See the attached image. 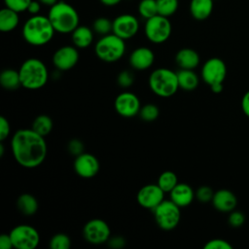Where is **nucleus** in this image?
<instances>
[{
	"label": "nucleus",
	"instance_id": "nucleus-31",
	"mask_svg": "<svg viewBox=\"0 0 249 249\" xmlns=\"http://www.w3.org/2000/svg\"><path fill=\"white\" fill-rule=\"evenodd\" d=\"M92 30L101 36L107 35L113 31V21L108 18L99 17L92 22Z\"/></svg>",
	"mask_w": 249,
	"mask_h": 249
},
{
	"label": "nucleus",
	"instance_id": "nucleus-28",
	"mask_svg": "<svg viewBox=\"0 0 249 249\" xmlns=\"http://www.w3.org/2000/svg\"><path fill=\"white\" fill-rule=\"evenodd\" d=\"M164 193H170L173 188L178 184L177 175L170 170L163 171L158 179L157 183Z\"/></svg>",
	"mask_w": 249,
	"mask_h": 249
},
{
	"label": "nucleus",
	"instance_id": "nucleus-13",
	"mask_svg": "<svg viewBox=\"0 0 249 249\" xmlns=\"http://www.w3.org/2000/svg\"><path fill=\"white\" fill-rule=\"evenodd\" d=\"M139 30L137 18L130 14H123L116 17L113 20V33L120 38L128 40L136 35Z\"/></svg>",
	"mask_w": 249,
	"mask_h": 249
},
{
	"label": "nucleus",
	"instance_id": "nucleus-12",
	"mask_svg": "<svg viewBox=\"0 0 249 249\" xmlns=\"http://www.w3.org/2000/svg\"><path fill=\"white\" fill-rule=\"evenodd\" d=\"M114 107L120 116L124 118H132L139 114L141 103L136 94L131 91H124L116 97Z\"/></svg>",
	"mask_w": 249,
	"mask_h": 249
},
{
	"label": "nucleus",
	"instance_id": "nucleus-8",
	"mask_svg": "<svg viewBox=\"0 0 249 249\" xmlns=\"http://www.w3.org/2000/svg\"><path fill=\"white\" fill-rule=\"evenodd\" d=\"M172 32V25L168 18L156 15L146 19L144 33L147 39L154 44H161L168 40Z\"/></svg>",
	"mask_w": 249,
	"mask_h": 249
},
{
	"label": "nucleus",
	"instance_id": "nucleus-21",
	"mask_svg": "<svg viewBox=\"0 0 249 249\" xmlns=\"http://www.w3.org/2000/svg\"><path fill=\"white\" fill-rule=\"evenodd\" d=\"M93 30L86 25H79L71 33L74 46L78 49H86L92 44Z\"/></svg>",
	"mask_w": 249,
	"mask_h": 249
},
{
	"label": "nucleus",
	"instance_id": "nucleus-42",
	"mask_svg": "<svg viewBox=\"0 0 249 249\" xmlns=\"http://www.w3.org/2000/svg\"><path fill=\"white\" fill-rule=\"evenodd\" d=\"M0 248L1 249H12L14 248L10 233H3L0 235Z\"/></svg>",
	"mask_w": 249,
	"mask_h": 249
},
{
	"label": "nucleus",
	"instance_id": "nucleus-43",
	"mask_svg": "<svg viewBox=\"0 0 249 249\" xmlns=\"http://www.w3.org/2000/svg\"><path fill=\"white\" fill-rule=\"evenodd\" d=\"M41 3L38 1V0H32L28 7H27V12L31 15V16H34V15H38L40 10H41Z\"/></svg>",
	"mask_w": 249,
	"mask_h": 249
},
{
	"label": "nucleus",
	"instance_id": "nucleus-16",
	"mask_svg": "<svg viewBox=\"0 0 249 249\" xmlns=\"http://www.w3.org/2000/svg\"><path fill=\"white\" fill-rule=\"evenodd\" d=\"M99 161L89 153H82L74 160V170L82 178H92L99 171Z\"/></svg>",
	"mask_w": 249,
	"mask_h": 249
},
{
	"label": "nucleus",
	"instance_id": "nucleus-46",
	"mask_svg": "<svg viewBox=\"0 0 249 249\" xmlns=\"http://www.w3.org/2000/svg\"><path fill=\"white\" fill-rule=\"evenodd\" d=\"M210 88L214 93H220L223 91V89H224L223 84H215V85L210 86Z\"/></svg>",
	"mask_w": 249,
	"mask_h": 249
},
{
	"label": "nucleus",
	"instance_id": "nucleus-41",
	"mask_svg": "<svg viewBox=\"0 0 249 249\" xmlns=\"http://www.w3.org/2000/svg\"><path fill=\"white\" fill-rule=\"evenodd\" d=\"M107 243L113 249H121L125 245V239L122 236H114L110 237Z\"/></svg>",
	"mask_w": 249,
	"mask_h": 249
},
{
	"label": "nucleus",
	"instance_id": "nucleus-23",
	"mask_svg": "<svg viewBox=\"0 0 249 249\" xmlns=\"http://www.w3.org/2000/svg\"><path fill=\"white\" fill-rule=\"evenodd\" d=\"M19 23L18 13L4 7L0 11V30L2 32H11L18 27Z\"/></svg>",
	"mask_w": 249,
	"mask_h": 249
},
{
	"label": "nucleus",
	"instance_id": "nucleus-34",
	"mask_svg": "<svg viewBox=\"0 0 249 249\" xmlns=\"http://www.w3.org/2000/svg\"><path fill=\"white\" fill-rule=\"evenodd\" d=\"M213 196H214V192L208 186H201L196 192V199L202 203H207L209 201H212Z\"/></svg>",
	"mask_w": 249,
	"mask_h": 249
},
{
	"label": "nucleus",
	"instance_id": "nucleus-47",
	"mask_svg": "<svg viewBox=\"0 0 249 249\" xmlns=\"http://www.w3.org/2000/svg\"><path fill=\"white\" fill-rule=\"evenodd\" d=\"M42 5L48 6V7H52L53 5H54L56 2H58V0H38Z\"/></svg>",
	"mask_w": 249,
	"mask_h": 249
},
{
	"label": "nucleus",
	"instance_id": "nucleus-35",
	"mask_svg": "<svg viewBox=\"0 0 249 249\" xmlns=\"http://www.w3.org/2000/svg\"><path fill=\"white\" fill-rule=\"evenodd\" d=\"M32 0H4L5 7H8L18 13H21L27 10L29 3Z\"/></svg>",
	"mask_w": 249,
	"mask_h": 249
},
{
	"label": "nucleus",
	"instance_id": "nucleus-15",
	"mask_svg": "<svg viewBox=\"0 0 249 249\" xmlns=\"http://www.w3.org/2000/svg\"><path fill=\"white\" fill-rule=\"evenodd\" d=\"M79 51L75 46H62L53 55V65L60 71L72 69L79 61Z\"/></svg>",
	"mask_w": 249,
	"mask_h": 249
},
{
	"label": "nucleus",
	"instance_id": "nucleus-32",
	"mask_svg": "<svg viewBox=\"0 0 249 249\" xmlns=\"http://www.w3.org/2000/svg\"><path fill=\"white\" fill-rule=\"evenodd\" d=\"M71 246V239L65 233H56L50 240L52 249H68Z\"/></svg>",
	"mask_w": 249,
	"mask_h": 249
},
{
	"label": "nucleus",
	"instance_id": "nucleus-25",
	"mask_svg": "<svg viewBox=\"0 0 249 249\" xmlns=\"http://www.w3.org/2000/svg\"><path fill=\"white\" fill-rule=\"evenodd\" d=\"M17 206L20 213L30 216L37 212L39 204L35 196L30 194H22L18 196L17 200Z\"/></svg>",
	"mask_w": 249,
	"mask_h": 249
},
{
	"label": "nucleus",
	"instance_id": "nucleus-29",
	"mask_svg": "<svg viewBox=\"0 0 249 249\" xmlns=\"http://www.w3.org/2000/svg\"><path fill=\"white\" fill-rule=\"evenodd\" d=\"M138 13L145 19L158 15L157 0H141L138 4Z\"/></svg>",
	"mask_w": 249,
	"mask_h": 249
},
{
	"label": "nucleus",
	"instance_id": "nucleus-18",
	"mask_svg": "<svg viewBox=\"0 0 249 249\" xmlns=\"http://www.w3.org/2000/svg\"><path fill=\"white\" fill-rule=\"evenodd\" d=\"M212 203L220 212H231L236 207L237 198L231 191L222 189L214 193Z\"/></svg>",
	"mask_w": 249,
	"mask_h": 249
},
{
	"label": "nucleus",
	"instance_id": "nucleus-26",
	"mask_svg": "<svg viewBox=\"0 0 249 249\" xmlns=\"http://www.w3.org/2000/svg\"><path fill=\"white\" fill-rule=\"evenodd\" d=\"M0 84L4 89L9 90L18 89L21 86L18 71L12 68L3 70L0 74Z\"/></svg>",
	"mask_w": 249,
	"mask_h": 249
},
{
	"label": "nucleus",
	"instance_id": "nucleus-1",
	"mask_svg": "<svg viewBox=\"0 0 249 249\" xmlns=\"http://www.w3.org/2000/svg\"><path fill=\"white\" fill-rule=\"evenodd\" d=\"M11 150L16 161L25 168L39 166L48 153L45 137L32 128H21L16 131L11 140Z\"/></svg>",
	"mask_w": 249,
	"mask_h": 249
},
{
	"label": "nucleus",
	"instance_id": "nucleus-17",
	"mask_svg": "<svg viewBox=\"0 0 249 249\" xmlns=\"http://www.w3.org/2000/svg\"><path fill=\"white\" fill-rule=\"evenodd\" d=\"M154 61L155 54L147 47L136 48L129 55V64L135 70H146L153 65Z\"/></svg>",
	"mask_w": 249,
	"mask_h": 249
},
{
	"label": "nucleus",
	"instance_id": "nucleus-6",
	"mask_svg": "<svg viewBox=\"0 0 249 249\" xmlns=\"http://www.w3.org/2000/svg\"><path fill=\"white\" fill-rule=\"evenodd\" d=\"M96 56L104 62H115L121 59L125 53L124 40L116 34L109 33L102 36L94 47Z\"/></svg>",
	"mask_w": 249,
	"mask_h": 249
},
{
	"label": "nucleus",
	"instance_id": "nucleus-24",
	"mask_svg": "<svg viewBox=\"0 0 249 249\" xmlns=\"http://www.w3.org/2000/svg\"><path fill=\"white\" fill-rule=\"evenodd\" d=\"M179 88L184 90H193L197 88L199 80L197 75L191 69H181L177 72Z\"/></svg>",
	"mask_w": 249,
	"mask_h": 249
},
{
	"label": "nucleus",
	"instance_id": "nucleus-48",
	"mask_svg": "<svg viewBox=\"0 0 249 249\" xmlns=\"http://www.w3.org/2000/svg\"><path fill=\"white\" fill-rule=\"evenodd\" d=\"M3 155H4V145L1 142V144H0V157H3Z\"/></svg>",
	"mask_w": 249,
	"mask_h": 249
},
{
	"label": "nucleus",
	"instance_id": "nucleus-40",
	"mask_svg": "<svg viewBox=\"0 0 249 249\" xmlns=\"http://www.w3.org/2000/svg\"><path fill=\"white\" fill-rule=\"evenodd\" d=\"M11 132V127H10V123L9 121L4 117H0V141L3 142Z\"/></svg>",
	"mask_w": 249,
	"mask_h": 249
},
{
	"label": "nucleus",
	"instance_id": "nucleus-9",
	"mask_svg": "<svg viewBox=\"0 0 249 249\" xmlns=\"http://www.w3.org/2000/svg\"><path fill=\"white\" fill-rule=\"evenodd\" d=\"M14 248L35 249L40 242L38 231L30 225H18L10 231Z\"/></svg>",
	"mask_w": 249,
	"mask_h": 249
},
{
	"label": "nucleus",
	"instance_id": "nucleus-49",
	"mask_svg": "<svg viewBox=\"0 0 249 249\" xmlns=\"http://www.w3.org/2000/svg\"><path fill=\"white\" fill-rule=\"evenodd\" d=\"M213 1H215V0H213Z\"/></svg>",
	"mask_w": 249,
	"mask_h": 249
},
{
	"label": "nucleus",
	"instance_id": "nucleus-37",
	"mask_svg": "<svg viewBox=\"0 0 249 249\" xmlns=\"http://www.w3.org/2000/svg\"><path fill=\"white\" fill-rule=\"evenodd\" d=\"M117 82L122 88H129L134 82L133 74L128 70H123L117 78Z\"/></svg>",
	"mask_w": 249,
	"mask_h": 249
},
{
	"label": "nucleus",
	"instance_id": "nucleus-5",
	"mask_svg": "<svg viewBox=\"0 0 249 249\" xmlns=\"http://www.w3.org/2000/svg\"><path fill=\"white\" fill-rule=\"evenodd\" d=\"M149 87L158 96L170 97L179 89L177 72L168 68H158L149 77Z\"/></svg>",
	"mask_w": 249,
	"mask_h": 249
},
{
	"label": "nucleus",
	"instance_id": "nucleus-3",
	"mask_svg": "<svg viewBox=\"0 0 249 249\" xmlns=\"http://www.w3.org/2000/svg\"><path fill=\"white\" fill-rule=\"evenodd\" d=\"M48 18L55 32L61 34L72 33L80 25V17L77 10L65 1H58L50 7Z\"/></svg>",
	"mask_w": 249,
	"mask_h": 249
},
{
	"label": "nucleus",
	"instance_id": "nucleus-39",
	"mask_svg": "<svg viewBox=\"0 0 249 249\" xmlns=\"http://www.w3.org/2000/svg\"><path fill=\"white\" fill-rule=\"evenodd\" d=\"M84 150V145L81 142V140L79 139H72L69 141L68 143V151L70 154H72L73 156H79L81 155Z\"/></svg>",
	"mask_w": 249,
	"mask_h": 249
},
{
	"label": "nucleus",
	"instance_id": "nucleus-36",
	"mask_svg": "<svg viewBox=\"0 0 249 249\" xmlns=\"http://www.w3.org/2000/svg\"><path fill=\"white\" fill-rule=\"evenodd\" d=\"M204 249H232V245L225 239L214 238L205 243Z\"/></svg>",
	"mask_w": 249,
	"mask_h": 249
},
{
	"label": "nucleus",
	"instance_id": "nucleus-38",
	"mask_svg": "<svg viewBox=\"0 0 249 249\" xmlns=\"http://www.w3.org/2000/svg\"><path fill=\"white\" fill-rule=\"evenodd\" d=\"M229 224L232 228H239L241 227L245 222V215L237 210H232L230 212L229 216Z\"/></svg>",
	"mask_w": 249,
	"mask_h": 249
},
{
	"label": "nucleus",
	"instance_id": "nucleus-33",
	"mask_svg": "<svg viewBox=\"0 0 249 249\" xmlns=\"http://www.w3.org/2000/svg\"><path fill=\"white\" fill-rule=\"evenodd\" d=\"M160 111L155 104H146L141 107L139 111L140 118L145 122H153L159 117Z\"/></svg>",
	"mask_w": 249,
	"mask_h": 249
},
{
	"label": "nucleus",
	"instance_id": "nucleus-45",
	"mask_svg": "<svg viewBox=\"0 0 249 249\" xmlns=\"http://www.w3.org/2000/svg\"><path fill=\"white\" fill-rule=\"evenodd\" d=\"M104 6H107V7H113V6H116L118 4L121 3L122 0H99Z\"/></svg>",
	"mask_w": 249,
	"mask_h": 249
},
{
	"label": "nucleus",
	"instance_id": "nucleus-30",
	"mask_svg": "<svg viewBox=\"0 0 249 249\" xmlns=\"http://www.w3.org/2000/svg\"><path fill=\"white\" fill-rule=\"evenodd\" d=\"M158 13L163 17L169 18L174 15L179 7L178 0H157Z\"/></svg>",
	"mask_w": 249,
	"mask_h": 249
},
{
	"label": "nucleus",
	"instance_id": "nucleus-19",
	"mask_svg": "<svg viewBox=\"0 0 249 249\" xmlns=\"http://www.w3.org/2000/svg\"><path fill=\"white\" fill-rule=\"evenodd\" d=\"M169 194L170 199L180 208L190 205L196 196L192 187L186 183H178Z\"/></svg>",
	"mask_w": 249,
	"mask_h": 249
},
{
	"label": "nucleus",
	"instance_id": "nucleus-22",
	"mask_svg": "<svg viewBox=\"0 0 249 249\" xmlns=\"http://www.w3.org/2000/svg\"><path fill=\"white\" fill-rule=\"evenodd\" d=\"M213 0H191L190 13L196 20H204L213 11Z\"/></svg>",
	"mask_w": 249,
	"mask_h": 249
},
{
	"label": "nucleus",
	"instance_id": "nucleus-2",
	"mask_svg": "<svg viewBox=\"0 0 249 249\" xmlns=\"http://www.w3.org/2000/svg\"><path fill=\"white\" fill-rule=\"evenodd\" d=\"M54 28L48 16L34 15L26 19L22 27L23 39L32 46L40 47L51 42L54 35Z\"/></svg>",
	"mask_w": 249,
	"mask_h": 249
},
{
	"label": "nucleus",
	"instance_id": "nucleus-11",
	"mask_svg": "<svg viewBox=\"0 0 249 249\" xmlns=\"http://www.w3.org/2000/svg\"><path fill=\"white\" fill-rule=\"evenodd\" d=\"M227 76V66L219 57L207 59L201 68V78L209 86L223 84Z\"/></svg>",
	"mask_w": 249,
	"mask_h": 249
},
{
	"label": "nucleus",
	"instance_id": "nucleus-20",
	"mask_svg": "<svg viewBox=\"0 0 249 249\" xmlns=\"http://www.w3.org/2000/svg\"><path fill=\"white\" fill-rule=\"evenodd\" d=\"M199 54L190 48L179 50L175 55V62L181 69H195L199 64Z\"/></svg>",
	"mask_w": 249,
	"mask_h": 249
},
{
	"label": "nucleus",
	"instance_id": "nucleus-27",
	"mask_svg": "<svg viewBox=\"0 0 249 249\" xmlns=\"http://www.w3.org/2000/svg\"><path fill=\"white\" fill-rule=\"evenodd\" d=\"M31 128L45 137L53 129V121L48 115H39L34 119Z\"/></svg>",
	"mask_w": 249,
	"mask_h": 249
},
{
	"label": "nucleus",
	"instance_id": "nucleus-7",
	"mask_svg": "<svg viewBox=\"0 0 249 249\" xmlns=\"http://www.w3.org/2000/svg\"><path fill=\"white\" fill-rule=\"evenodd\" d=\"M154 217L158 226L164 231H171L175 229L181 219L180 207L171 199H163L153 210Z\"/></svg>",
	"mask_w": 249,
	"mask_h": 249
},
{
	"label": "nucleus",
	"instance_id": "nucleus-10",
	"mask_svg": "<svg viewBox=\"0 0 249 249\" xmlns=\"http://www.w3.org/2000/svg\"><path fill=\"white\" fill-rule=\"evenodd\" d=\"M85 239L94 245L107 242L111 236V230L108 224L101 219H91L83 228Z\"/></svg>",
	"mask_w": 249,
	"mask_h": 249
},
{
	"label": "nucleus",
	"instance_id": "nucleus-14",
	"mask_svg": "<svg viewBox=\"0 0 249 249\" xmlns=\"http://www.w3.org/2000/svg\"><path fill=\"white\" fill-rule=\"evenodd\" d=\"M164 199V192L158 184L143 186L136 195V200L143 208L153 210Z\"/></svg>",
	"mask_w": 249,
	"mask_h": 249
},
{
	"label": "nucleus",
	"instance_id": "nucleus-44",
	"mask_svg": "<svg viewBox=\"0 0 249 249\" xmlns=\"http://www.w3.org/2000/svg\"><path fill=\"white\" fill-rule=\"evenodd\" d=\"M241 109L243 113L249 118V90L246 91L241 99Z\"/></svg>",
	"mask_w": 249,
	"mask_h": 249
},
{
	"label": "nucleus",
	"instance_id": "nucleus-4",
	"mask_svg": "<svg viewBox=\"0 0 249 249\" xmlns=\"http://www.w3.org/2000/svg\"><path fill=\"white\" fill-rule=\"evenodd\" d=\"M21 87L35 90L43 88L49 79L46 64L39 58L31 57L22 62L18 69Z\"/></svg>",
	"mask_w": 249,
	"mask_h": 249
}]
</instances>
